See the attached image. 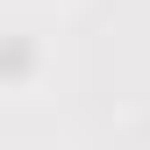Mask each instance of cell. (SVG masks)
<instances>
[{
    "instance_id": "1",
    "label": "cell",
    "mask_w": 150,
    "mask_h": 150,
    "mask_svg": "<svg viewBox=\"0 0 150 150\" xmlns=\"http://www.w3.org/2000/svg\"><path fill=\"white\" fill-rule=\"evenodd\" d=\"M29 64H36V50L22 36H7V43H0V79H14V71H29Z\"/></svg>"
}]
</instances>
